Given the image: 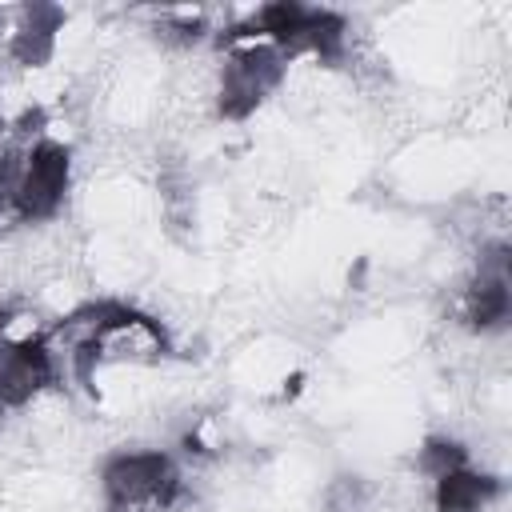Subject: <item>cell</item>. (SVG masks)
Segmentation results:
<instances>
[{
	"mask_svg": "<svg viewBox=\"0 0 512 512\" xmlns=\"http://www.w3.org/2000/svg\"><path fill=\"white\" fill-rule=\"evenodd\" d=\"M376 488L360 472H336L316 500V512H372Z\"/></svg>",
	"mask_w": 512,
	"mask_h": 512,
	"instance_id": "cell-7",
	"label": "cell"
},
{
	"mask_svg": "<svg viewBox=\"0 0 512 512\" xmlns=\"http://www.w3.org/2000/svg\"><path fill=\"white\" fill-rule=\"evenodd\" d=\"M464 464H472V448H468L464 440L448 436V432L428 436V440L416 448V472H420L428 484L440 480V476H448V472H456V468H464Z\"/></svg>",
	"mask_w": 512,
	"mask_h": 512,
	"instance_id": "cell-6",
	"label": "cell"
},
{
	"mask_svg": "<svg viewBox=\"0 0 512 512\" xmlns=\"http://www.w3.org/2000/svg\"><path fill=\"white\" fill-rule=\"evenodd\" d=\"M60 32H64V12L52 8V4L8 8V28H4L0 56L20 72H36V68L52 64Z\"/></svg>",
	"mask_w": 512,
	"mask_h": 512,
	"instance_id": "cell-4",
	"label": "cell"
},
{
	"mask_svg": "<svg viewBox=\"0 0 512 512\" xmlns=\"http://www.w3.org/2000/svg\"><path fill=\"white\" fill-rule=\"evenodd\" d=\"M172 352H176L172 332L160 316H152L136 304L100 300L92 340H88L72 380L92 384L96 372H104V368H160Z\"/></svg>",
	"mask_w": 512,
	"mask_h": 512,
	"instance_id": "cell-1",
	"label": "cell"
},
{
	"mask_svg": "<svg viewBox=\"0 0 512 512\" xmlns=\"http://www.w3.org/2000/svg\"><path fill=\"white\" fill-rule=\"evenodd\" d=\"M500 496H504V476L480 468L476 460L428 484L432 512H488Z\"/></svg>",
	"mask_w": 512,
	"mask_h": 512,
	"instance_id": "cell-5",
	"label": "cell"
},
{
	"mask_svg": "<svg viewBox=\"0 0 512 512\" xmlns=\"http://www.w3.org/2000/svg\"><path fill=\"white\" fill-rule=\"evenodd\" d=\"M72 192V148L40 136L24 144L12 192H8V212L16 224H52Z\"/></svg>",
	"mask_w": 512,
	"mask_h": 512,
	"instance_id": "cell-3",
	"label": "cell"
},
{
	"mask_svg": "<svg viewBox=\"0 0 512 512\" xmlns=\"http://www.w3.org/2000/svg\"><path fill=\"white\" fill-rule=\"evenodd\" d=\"M288 56L268 40H244L220 48V68L212 76V108L220 120L256 116L288 80Z\"/></svg>",
	"mask_w": 512,
	"mask_h": 512,
	"instance_id": "cell-2",
	"label": "cell"
}]
</instances>
